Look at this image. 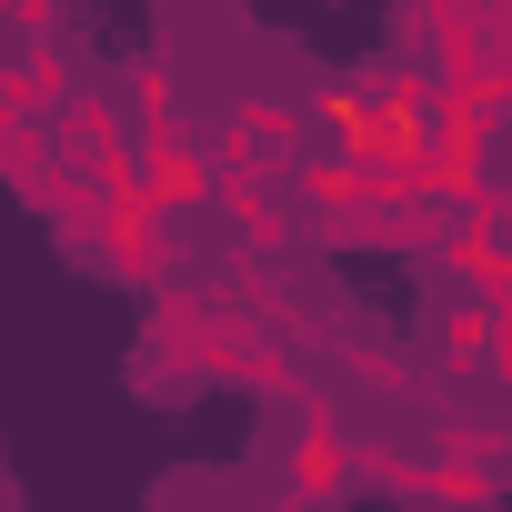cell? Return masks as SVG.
<instances>
[{
	"mask_svg": "<svg viewBox=\"0 0 512 512\" xmlns=\"http://www.w3.org/2000/svg\"><path fill=\"white\" fill-rule=\"evenodd\" d=\"M272 492H282V512H332L342 492H362V482H352V432H342V412H332V402H302V422H292V442H282Z\"/></svg>",
	"mask_w": 512,
	"mask_h": 512,
	"instance_id": "obj_1",
	"label": "cell"
},
{
	"mask_svg": "<svg viewBox=\"0 0 512 512\" xmlns=\"http://www.w3.org/2000/svg\"><path fill=\"white\" fill-rule=\"evenodd\" d=\"M91 262L111 272V282H141V292H161V282H181L171 262V211L151 201V191H111L101 201V221H91Z\"/></svg>",
	"mask_w": 512,
	"mask_h": 512,
	"instance_id": "obj_2",
	"label": "cell"
},
{
	"mask_svg": "<svg viewBox=\"0 0 512 512\" xmlns=\"http://www.w3.org/2000/svg\"><path fill=\"white\" fill-rule=\"evenodd\" d=\"M141 191H151L161 211H211V191H221L211 141H191V131H151V141H141Z\"/></svg>",
	"mask_w": 512,
	"mask_h": 512,
	"instance_id": "obj_3",
	"label": "cell"
},
{
	"mask_svg": "<svg viewBox=\"0 0 512 512\" xmlns=\"http://www.w3.org/2000/svg\"><path fill=\"white\" fill-rule=\"evenodd\" d=\"M492 492H502V472H482V462H462V452H412V512H492Z\"/></svg>",
	"mask_w": 512,
	"mask_h": 512,
	"instance_id": "obj_4",
	"label": "cell"
},
{
	"mask_svg": "<svg viewBox=\"0 0 512 512\" xmlns=\"http://www.w3.org/2000/svg\"><path fill=\"white\" fill-rule=\"evenodd\" d=\"M332 352H342V372H352L372 402H422V372H412V352H402L392 332H352V322H332Z\"/></svg>",
	"mask_w": 512,
	"mask_h": 512,
	"instance_id": "obj_5",
	"label": "cell"
},
{
	"mask_svg": "<svg viewBox=\"0 0 512 512\" xmlns=\"http://www.w3.org/2000/svg\"><path fill=\"white\" fill-rule=\"evenodd\" d=\"M171 81H181V71H171L161 51H141V61L121 71V91H131V111H141V141H151V131H191V121H181V91H171Z\"/></svg>",
	"mask_w": 512,
	"mask_h": 512,
	"instance_id": "obj_6",
	"label": "cell"
},
{
	"mask_svg": "<svg viewBox=\"0 0 512 512\" xmlns=\"http://www.w3.org/2000/svg\"><path fill=\"white\" fill-rule=\"evenodd\" d=\"M442 372L462 382V372H492V312L482 302H452L442 312Z\"/></svg>",
	"mask_w": 512,
	"mask_h": 512,
	"instance_id": "obj_7",
	"label": "cell"
}]
</instances>
